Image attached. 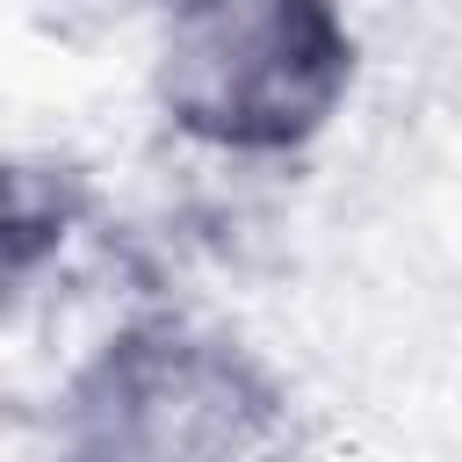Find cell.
<instances>
[{"label":"cell","instance_id":"5","mask_svg":"<svg viewBox=\"0 0 462 462\" xmlns=\"http://www.w3.org/2000/svg\"><path fill=\"white\" fill-rule=\"evenodd\" d=\"M51 462H101V455H72V448H58V455H51Z\"/></svg>","mask_w":462,"mask_h":462},{"label":"cell","instance_id":"6","mask_svg":"<svg viewBox=\"0 0 462 462\" xmlns=\"http://www.w3.org/2000/svg\"><path fill=\"white\" fill-rule=\"evenodd\" d=\"M0 318H7V303H0Z\"/></svg>","mask_w":462,"mask_h":462},{"label":"cell","instance_id":"1","mask_svg":"<svg viewBox=\"0 0 462 462\" xmlns=\"http://www.w3.org/2000/svg\"><path fill=\"white\" fill-rule=\"evenodd\" d=\"M58 448L101 462H289L296 397L253 339L188 310H137L65 375Z\"/></svg>","mask_w":462,"mask_h":462},{"label":"cell","instance_id":"4","mask_svg":"<svg viewBox=\"0 0 462 462\" xmlns=\"http://www.w3.org/2000/svg\"><path fill=\"white\" fill-rule=\"evenodd\" d=\"M152 14H166V22H188V14H209V7H231V0H144Z\"/></svg>","mask_w":462,"mask_h":462},{"label":"cell","instance_id":"2","mask_svg":"<svg viewBox=\"0 0 462 462\" xmlns=\"http://www.w3.org/2000/svg\"><path fill=\"white\" fill-rule=\"evenodd\" d=\"M361 36L339 0H231L166 22L152 101L173 137L224 159H296L354 101Z\"/></svg>","mask_w":462,"mask_h":462},{"label":"cell","instance_id":"3","mask_svg":"<svg viewBox=\"0 0 462 462\" xmlns=\"http://www.w3.org/2000/svg\"><path fill=\"white\" fill-rule=\"evenodd\" d=\"M94 188L65 159L0 152V303H14L87 224Z\"/></svg>","mask_w":462,"mask_h":462}]
</instances>
